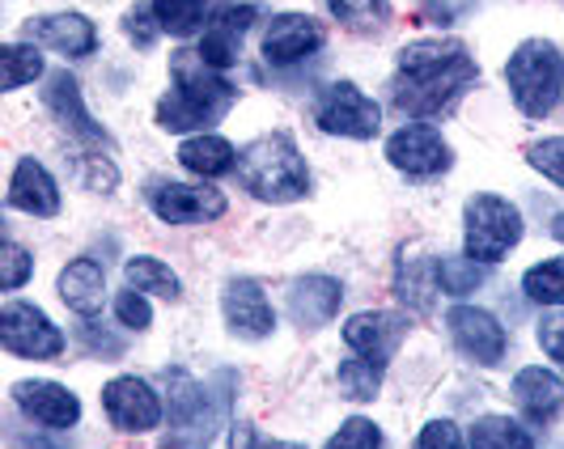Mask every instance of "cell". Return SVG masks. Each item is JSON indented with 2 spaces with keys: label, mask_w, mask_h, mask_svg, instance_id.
I'll use <instances>...</instances> for the list:
<instances>
[{
  "label": "cell",
  "mask_w": 564,
  "mask_h": 449,
  "mask_svg": "<svg viewBox=\"0 0 564 449\" xmlns=\"http://www.w3.org/2000/svg\"><path fill=\"white\" fill-rule=\"evenodd\" d=\"M323 26L314 22L311 13H281L272 18V26L263 34V59L272 68H289V64H302L323 47Z\"/></svg>",
  "instance_id": "16"
},
{
  "label": "cell",
  "mask_w": 564,
  "mask_h": 449,
  "mask_svg": "<svg viewBox=\"0 0 564 449\" xmlns=\"http://www.w3.org/2000/svg\"><path fill=\"white\" fill-rule=\"evenodd\" d=\"M43 102H47V111L56 114L59 123H64V128H68L77 141L115 153L111 132H107L102 123H94V114L85 111L82 85H77V77H68V73H52V77H47V89H43Z\"/></svg>",
  "instance_id": "15"
},
{
  "label": "cell",
  "mask_w": 564,
  "mask_h": 449,
  "mask_svg": "<svg viewBox=\"0 0 564 449\" xmlns=\"http://www.w3.org/2000/svg\"><path fill=\"white\" fill-rule=\"evenodd\" d=\"M467 233H463V251L476 263H501L518 242H522V212L501 196H480L467 199Z\"/></svg>",
  "instance_id": "6"
},
{
  "label": "cell",
  "mask_w": 564,
  "mask_h": 449,
  "mask_svg": "<svg viewBox=\"0 0 564 449\" xmlns=\"http://www.w3.org/2000/svg\"><path fill=\"white\" fill-rule=\"evenodd\" d=\"M416 449H467L463 446V432H458V424L451 420H433L421 428V441Z\"/></svg>",
  "instance_id": "41"
},
{
  "label": "cell",
  "mask_w": 564,
  "mask_h": 449,
  "mask_svg": "<svg viewBox=\"0 0 564 449\" xmlns=\"http://www.w3.org/2000/svg\"><path fill=\"white\" fill-rule=\"evenodd\" d=\"M13 398L30 420L47 424V428H73L82 420V398L59 382H18Z\"/></svg>",
  "instance_id": "18"
},
{
  "label": "cell",
  "mask_w": 564,
  "mask_h": 449,
  "mask_svg": "<svg viewBox=\"0 0 564 449\" xmlns=\"http://www.w3.org/2000/svg\"><path fill=\"white\" fill-rule=\"evenodd\" d=\"M0 267H4V272H0V288H4V293H18V288L30 281V272H34V259H30V251L22 242H4Z\"/></svg>",
  "instance_id": "36"
},
{
  "label": "cell",
  "mask_w": 564,
  "mask_h": 449,
  "mask_svg": "<svg viewBox=\"0 0 564 449\" xmlns=\"http://www.w3.org/2000/svg\"><path fill=\"white\" fill-rule=\"evenodd\" d=\"M484 284V263L467 259V254H442L437 259V288L451 297H467Z\"/></svg>",
  "instance_id": "31"
},
{
  "label": "cell",
  "mask_w": 564,
  "mask_h": 449,
  "mask_svg": "<svg viewBox=\"0 0 564 449\" xmlns=\"http://www.w3.org/2000/svg\"><path fill=\"white\" fill-rule=\"evenodd\" d=\"M238 102V89L204 64L199 52H174L170 56V94L158 102V123L166 132H208L221 123Z\"/></svg>",
  "instance_id": "2"
},
{
  "label": "cell",
  "mask_w": 564,
  "mask_h": 449,
  "mask_svg": "<svg viewBox=\"0 0 564 449\" xmlns=\"http://www.w3.org/2000/svg\"><path fill=\"white\" fill-rule=\"evenodd\" d=\"M513 403L531 424H552L564 412V377L543 365L518 369L513 377Z\"/></svg>",
  "instance_id": "17"
},
{
  "label": "cell",
  "mask_w": 564,
  "mask_h": 449,
  "mask_svg": "<svg viewBox=\"0 0 564 449\" xmlns=\"http://www.w3.org/2000/svg\"><path fill=\"white\" fill-rule=\"evenodd\" d=\"M471 449H535V441L509 416H480L471 424Z\"/></svg>",
  "instance_id": "28"
},
{
  "label": "cell",
  "mask_w": 564,
  "mask_h": 449,
  "mask_svg": "<svg viewBox=\"0 0 564 449\" xmlns=\"http://www.w3.org/2000/svg\"><path fill=\"white\" fill-rule=\"evenodd\" d=\"M77 169H82V183L89 191H115V183H119V169L111 166V157H82Z\"/></svg>",
  "instance_id": "40"
},
{
  "label": "cell",
  "mask_w": 564,
  "mask_h": 449,
  "mask_svg": "<svg viewBox=\"0 0 564 449\" xmlns=\"http://www.w3.org/2000/svg\"><path fill=\"white\" fill-rule=\"evenodd\" d=\"M327 449H382V432L366 416H352V420L339 424V432L327 441Z\"/></svg>",
  "instance_id": "34"
},
{
  "label": "cell",
  "mask_w": 564,
  "mask_h": 449,
  "mask_svg": "<svg viewBox=\"0 0 564 449\" xmlns=\"http://www.w3.org/2000/svg\"><path fill=\"white\" fill-rule=\"evenodd\" d=\"M339 302H344L339 281H332V276H306V281L293 284V293H289V314H293L297 327L314 331V327H327L336 318Z\"/></svg>",
  "instance_id": "22"
},
{
  "label": "cell",
  "mask_w": 564,
  "mask_h": 449,
  "mask_svg": "<svg viewBox=\"0 0 564 449\" xmlns=\"http://www.w3.org/2000/svg\"><path fill=\"white\" fill-rule=\"evenodd\" d=\"M59 302L82 314V318H94L102 302H107V272L98 259H73L64 272H59Z\"/></svg>",
  "instance_id": "23"
},
{
  "label": "cell",
  "mask_w": 564,
  "mask_h": 449,
  "mask_svg": "<svg viewBox=\"0 0 564 449\" xmlns=\"http://www.w3.org/2000/svg\"><path fill=\"white\" fill-rule=\"evenodd\" d=\"M522 293L539 306H564V259H543L522 276Z\"/></svg>",
  "instance_id": "32"
},
{
  "label": "cell",
  "mask_w": 564,
  "mask_h": 449,
  "mask_svg": "<svg viewBox=\"0 0 564 449\" xmlns=\"http://www.w3.org/2000/svg\"><path fill=\"white\" fill-rule=\"evenodd\" d=\"M0 64H4V89H22L26 81L43 77L39 43H4L0 47Z\"/></svg>",
  "instance_id": "33"
},
{
  "label": "cell",
  "mask_w": 564,
  "mask_h": 449,
  "mask_svg": "<svg viewBox=\"0 0 564 449\" xmlns=\"http://www.w3.org/2000/svg\"><path fill=\"white\" fill-rule=\"evenodd\" d=\"M336 382L344 398L369 403V398H378V391H382V365H373L366 357H348V361H339Z\"/></svg>",
  "instance_id": "29"
},
{
  "label": "cell",
  "mask_w": 564,
  "mask_h": 449,
  "mask_svg": "<svg viewBox=\"0 0 564 449\" xmlns=\"http://www.w3.org/2000/svg\"><path fill=\"white\" fill-rule=\"evenodd\" d=\"M509 98L518 102V111L543 119L552 114V107L561 102L564 94V56L556 43L547 39H527L518 43V52L506 64Z\"/></svg>",
  "instance_id": "4"
},
{
  "label": "cell",
  "mask_w": 564,
  "mask_h": 449,
  "mask_svg": "<svg viewBox=\"0 0 564 449\" xmlns=\"http://www.w3.org/2000/svg\"><path fill=\"white\" fill-rule=\"evenodd\" d=\"M115 314H119V322L132 327V331H144V327L153 322V309H149L144 293H137V288H128V293L115 297Z\"/></svg>",
  "instance_id": "38"
},
{
  "label": "cell",
  "mask_w": 564,
  "mask_h": 449,
  "mask_svg": "<svg viewBox=\"0 0 564 449\" xmlns=\"http://www.w3.org/2000/svg\"><path fill=\"white\" fill-rule=\"evenodd\" d=\"M552 233H556V242H564V212L561 217H552Z\"/></svg>",
  "instance_id": "45"
},
{
  "label": "cell",
  "mask_w": 564,
  "mask_h": 449,
  "mask_svg": "<svg viewBox=\"0 0 564 449\" xmlns=\"http://www.w3.org/2000/svg\"><path fill=\"white\" fill-rule=\"evenodd\" d=\"M480 77V64L463 39H416L395 59L391 102L412 119H433L451 111L463 89Z\"/></svg>",
  "instance_id": "1"
},
{
  "label": "cell",
  "mask_w": 564,
  "mask_h": 449,
  "mask_svg": "<svg viewBox=\"0 0 564 449\" xmlns=\"http://www.w3.org/2000/svg\"><path fill=\"white\" fill-rule=\"evenodd\" d=\"M82 343L89 357H119L123 352V339L111 331H98V327H82Z\"/></svg>",
  "instance_id": "43"
},
{
  "label": "cell",
  "mask_w": 564,
  "mask_h": 449,
  "mask_svg": "<svg viewBox=\"0 0 564 449\" xmlns=\"http://www.w3.org/2000/svg\"><path fill=\"white\" fill-rule=\"evenodd\" d=\"M30 43L56 47L59 56H89L98 47V30L85 13H47V18H30L26 22Z\"/></svg>",
  "instance_id": "19"
},
{
  "label": "cell",
  "mask_w": 564,
  "mask_h": 449,
  "mask_svg": "<svg viewBox=\"0 0 564 449\" xmlns=\"http://www.w3.org/2000/svg\"><path fill=\"white\" fill-rule=\"evenodd\" d=\"M446 322H451V336H454V343H458V352L471 357L476 365H501V361H506L509 336L488 309L454 306L451 314H446Z\"/></svg>",
  "instance_id": "12"
},
{
  "label": "cell",
  "mask_w": 564,
  "mask_h": 449,
  "mask_svg": "<svg viewBox=\"0 0 564 449\" xmlns=\"http://www.w3.org/2000/svg\"><path fill=\"white\" fill-rule=\"evenodd\" d=\"M387 162L403 174L429 178V174H442L451 166V144L442 141V132L429 128V123H408L387 141Z\"/></svg>",
  "instance_id": "13"
},
{
  "label": "cell",
  "mask_w": 564,
  "mask_h": 449,
  "mask_svg": "<svg viewBox=\"0 0 564 449\" xmlns=\"http://www.w3.org/2000/svg\"><path fill=\"white\" fill-rule=\"evenodd\" d=\"M251 22H254L251 4H242V9H221L217 22L204 30V39H199L204 64H213L217 73L234 68V64H238V52H242V34L251 30Z\"/></svg>",
  "instance_id": "21"
},
{
  "label": "cell",
  "mask_w": 564,
  "mask_h": 449,
  "mask_svg": "<svg viewBox=\"0 0 564 449\" xmlns=\"http://www.w3.org/2000/svg\"><path fill=\"white\" fill-rule=\"evenodd\" d=\"M327 9L352 34H378L391 22V0H327Z\"/></svg>",
  "instance_id": "27"
},
{
  "label": "cell",
  "mask_w": 564,
  "mask_h": 449,
  "mask_svg": "<svg viewBox=\"0 0 564 449\" xmlns=\"http://www.w3.org/2000/svg\"><path fill=\"white\" fill-rule=\"evenodd\" d=\"M471 9H476V0H421V18L433 26H454Z\"/></svg>",
  "instance_id": "39"
},
{
  "label": "cell",
  "mask_w": 564,
  "mask_h": 449,
  "mask_svg": "<svg viewBox=\"0 0 564 449\" xmlns=\"http://www.w3.org/2000/svg\"><path fill=\"white\" fill-rule=\"evenodd\" d=\"M395 293L408 309L429 314V309H433V293H442V288H437V259H408V254H403V259H399Z\"/></svg>",
  "instance_id": "25"
},
{
  "label": "cell",
  "mask_w": 564,
  "mask_h": 449,
  "mask_svg": "<svg viewBox=\"0 0 564 449\" xmlns=\"http://www.w3.org/2000/svg\"><path fill=\"white\" fill-rule=\"evenodd\" d=\"M9 208L30 212V217H56L59 212V187L43 162H34V157L18 162L13 178H9Z\"/></svg>",
  "instance_id": "20"
},
{
  "label": "cell",
  "mask_w": 564,
  "mask_h": 449,
  "mask_svg": "<svg viewBox=\"0 0 564 449\" xmlns=\"http://www.w3.org/2000/svg\"><path fill=\"white\" fill-rule=\"evenodd\" d=\"M238 178L254 199L268 204H293L311 191L306 157L297 153L289 132H268L247 149H238Z\"/></svg>",
  "instance_id": "3"
},
{
  "label": "cell",
  "mask_w": 564,
  "mask_h": 449,
  "mask_svg": "<svg viewBox=\"0 0 564 449\" xmlns=\"http://www.w3.org/2000/svg\"><path fill=\"white\" fill-rule=\"evenodd\" d=\"M123 276H128V288H137V293H158V297H166V302H174V297L183 293L178 276L170 272L162 259H149V254L128 259V263H123Z\"/></svg>",
  "instance_id": "26"
},
{
  "label": "cell",
  "mask_w": 564,
  "mask_h": 449,
  "mask_svg": "<svg viewBox=\"0 0 564 449\" xmlns=\"http://www.w3.org/2000/svg\"><path fill=\"white\" fill-rule=\"evenodd\" d=\"M539 343H543V352H547L552 361H561L564 365V314L543 318V327H539Z\"/></svg>",
  "instance_id": "44"
},
{
  "label": "cell",
  "mask_w": 564,
  "mask_h": 449,
  "mask_svg": "<svg viewBox=\"0 0 564 449\" xmlns=\"http://www.w3.org/2000/svg\"><path fill=\"white\" fill-rule=\"evenodd\" d=\"M153 13H158V26L174 34V39H187L204 26L208 18V0H149Z\"/></svg>",
  "instance_id": "30"
},
{
  "label": "cell",
  "mask_w": 564,
  "mask_h": 449,
  "mask_svg": "<svg viewBox=\"0 0 564 449\" xmlns=\"http://www.w3.org/2000/svg\"><path fill=\"white\" fill-rule=\"evenodd\" d=\"M149 208L166 225H199L226 217V196L217 187H192V183H149Z\"/></svg>",
  "instance_id": "9"
},
{
  "label": "cell",
  "mask_w": 564,
  "mask_h": 449,
  "mask_svg": "<svg viewBox=\"0 0 564 449\" xmlns=\"http://www.w3.org/2000/svg\"><path fill=\"white\" fill-rule=\"evenodd\" d=\"M170 382V432L162 449H208L221 416H226L229 394H213L208 386H199L192 373L183 369H166Z\"/></svg>",
  "instance_id": "5"
},
{
  "label": "cell",
  "mask_w": 564,
  "mask_h": 449,
  "mask_svg": "<svg viewBox=\"0 0 564 449\" xmlns=\"http://www.w3.org/2000/svg\"><path fill=\"white\" fill-rule=\"evenodd\" d=\"M229 449H306V446H293V441H263L254 432V424L238 420L229 424Z\"/></svg>",
  "instance_id": "42"
},
{
  "label": "cell",
  "mask_w": 564,
  "mask_h": 449,
  "mask_svg": "<svg viewBox=\"0 0 564 449\" xmlns=\"http://www.w3.org/2000/svg\"><path fill=\"white\" fill-rule=\"evenodd\" d=\"M123 30H128V39H132L137 47H153V39L162 34V26H158V13H153V4H137V9H128V18H123Z\"/></svg>",
  "instance_id": "37"
},
{
  "label": "cell",
  "mask_w": 564,
  "mask_h": 449,
  "mask_svg": "<svg viewBox=\"0 0 564 449\" xmlns=\"http://www.w3.org/2000/svg\"><path fill=\"white\" fill-rule=\"evenodd\" d=\"M527 162H531L543 178H552L556 187H564V136L531 144V149H527Z\"/></svg>",
  "instance_id": "35"
},
{
  "label": "cell",
  "mask_w": 564,
  "mask_h": 449,
  "mask_svg": "<svg viewBox=\"0 0 564 449\" xmlns=\"http://www.w3.org/2000/svg\"><path fill=\"white\" fill-rule=\"evenodd\" d=\"M178 162H183V169L199 174V178H221L229 169H238V153H234V144L221 141V136L199 132V136L178 144Z\"/></svg>",
  "instance_id": "24"
},
{
  "label": "cell",
  "mask_w": 564,
  "mask_h": 449,
  "mask_svg": "<svg viewBox=\"0 0 564 449\" xmlns=\"http://www.w3.org/2000/svg\"><path fill=\"white\" fill-rule=\"evenodd\" d=\"M221 314H226L229 336L238 339H268L276 331V309L268 302V293L254 281H229L221 293Z\"/></svg>",
  "instance_id": "14"
},
{
  "label": "cell",
  "mask_w": 564,
  "mask_h": 449,
  "mask_svg": "<svg viewBox=\"0 0 564 449\" xmlns=\"http://www.w3.org/2000/svg\"><path fill=\"white\" fill-rule=\"evenodd\" d=\"M314 123L327 136H348V141H373L382 128V111L369 98L361 85L352 81H332L318 102H314Z\"/></svg>",
  "instance_id": "7"
},
{
  "label": "cell",
  "mask_w": 564,
  "mask_h": 449,
  "mask_svg": "<svg viewBox=\"0 0 564 449\" xmlns=\"http://www.w3.org/2000/svg\"><path fill=\"white\" fill-rule=\"evenodd\" d=\"M408 339V318L391 314V309H366V314H352L344 322V343L366 357L373 365H391V357L399 352V343Z\"/></svg>",
  "instance_id": "11"
},
{
  "label": "cell",
  "mask_w": 564,
  "mask_h": 449,
  "mask_svg": "<svg viewBox=\"0 0 564 449\" xmlns=\"http://www.w3.org/2000/svg\"><path fill=\"white\" fill-rule=\"evenodd\" d=\"M102 412L119 432H153L162 424V398L144 377H111L102 386Z\"/></svg>",
  "instance_id": "10"
},
{
  "label": "cell",
  "mask_w": 564,
  "mask_h": 449,
  "mask_svg": "<svg viewBox=\"0 0 564 449\" xmlns=\"http://www.w3.org/2000/svg\"><path fill=\"white\" fill-rule=\"evenodd\" d=\"M0 343L13 357H26V361H56L64 352V331L39 306L4 302V309H0Z\"/></svg>",
  "instance_id": "8"
}]
</instances>
